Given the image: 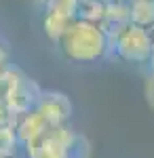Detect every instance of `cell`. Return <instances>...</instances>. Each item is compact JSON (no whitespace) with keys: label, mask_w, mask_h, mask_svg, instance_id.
Masks as SVG:
<instances>
[{"label":"cell","mask_w":154,"mask_h":158,"mask_svg":"<svg viewBox=\"0 0 154 158\" xmlns=\"http://www.w3.org/2000/svg\"><path fill=\"white\" fill-rule=\"evenodd\" d=\"M47 129H53L51 124L47 122V118L36 110L32 114H25L17 120V127H15V133H17V139L21 143H28L32 141L34 137H38L40 133H45Z\"/></svg>","instance_id":"cell-7"},{"label":"cell","mask_w":154,"mask_h":158,"mask_svg":"<svg viewBox=\"0 0 154 158\" xmlns=\"http://www.w3.org/2000/svg\"><path fill=\"white\" fill-rule=\"evenodd\" d=\"M148 63L152 65V74H154V44H152V53H150V61Z\"/></svg>","instance_id":"cell-17"},{"label":"cell","mask_w":154,"mask_h":158,"mask_svg":"<svg viewBox=\"0 0 154 158\" xmlns=\"http://www.w3.org/2000/svg\"><path fill=\"white\" fill-rule=\"evenodd\" d=\"M91 156H93L91 141L80 133H70V139L66 143V154H63V158H91Z\"/></svg>","instance_id":"cell-11"},{"label":"cell","mask_w":154,"mask_h":158,"mask_svg":"<svg viewBox=\"0 0 154 158\" xmlns=\"http://www.w3.org/2000/svg\"><path fill=\"white\" fill-rule=\"evenodd\" d=\"M131 25V9L127 2H108L106 15L99 23V30L106 34L108 40H114Z\"/></svg>","instance_id":"cell-6"},{"label":"cell","mask_w":154,"mask_h":158,"mask_svg":"<svg viewBox=\"0 0 154 158\" xmlns=\"http://www.w3.org/2000/svg\"><path fill=\"white\" fill-rule=\"evenodd\" d=\"M4 68H9V65H6V51L0 44V70H4Z\"/></svg>","instance_id":"cell-15"},{"label":"cell","mask_w":154,"mask_h":158,"mask_svg":"<svg viewBox=\"0 0 154 158\" xmlns=\"http://www.w3.org/2000/svg\"><path fill=\"white\" fill-rule=\"evenodd\" d=\"M17 133L13 127H0V158H6L15 154L17 148Z\"/></svg>","instance_id":"cell-12"},{"label":"cell","mask_w":154,"mask_h":158,"mask_svg":"<svg viewBox=\"0 0 154 158\" xmlns=\"http://www.w3.org/2000/svg\"><path fill=\"white\" fill-rule=\"evenodd\" d=\"M112 2H127V4H129L131 0H112Z\"/></svg>","instance_id":"cell-18"},{"label":"cell","mask_w":154,"mask_h":158,"mask_svg":"<svg viewBox=\"0 0 154 158\" xmlns=\"http://www.w3.org/2000/svg\"><path fill=\"white\" fill-rule=\"evenodd\" d=\"M152 44L154 36L148 30L131 23L120 36H116L114 40H108V51L112 49L116 57H120L122 61H129V63H148Z\"/></svg>","instance_id":"cell-3"},{"label":"cell","mask_w":154,"mask_h":158,"mask_svg":"<svg viewBox=\"0 0 154 158\" xmlns=\"http://www.w3.org/2000/svg\"><path fill=\"white\" fill-rule=\"evenodd\" d=\"M6 158H17V154H13V156H6Z\"/></svg>","instance_id":"cell-19"},{"label":"cell","mask_w":154,"mask_h":158,"mask_svg":"<svg viewBox=\"0 0 154 158\" xmlns=\"http://www.w3.org/2000/svg\"><path fill=\"white\" fill-rule=\"evenodd\" d=\"M74 21L70 15H66L63 11L59 9H55V6H51L47 9V17H45V32H47V36L53 40V42H57L61 36H63V32L70 27V23Z\"/></svg>","instance_id":"cell-10"},{"label":"cell","mask_w":154,"mask_h":158,"mask_svg":"<svg viewBox=\"0 0 154 158\" xmlns=\"http://www.w3.org/2000/svg\"><path fill=\"white\" fill-rule=\"evenodd\" d=\"M131 23L152 34L154 30V0H131Z\"/></svg>","instance_id":"cell-9"},{"label":"cell","mask_w":154,"mask_h":158,"mask_svg":"<svg viewBox=\"0 0 154 158\" xmlns=\"http://www.w3.org/2000/svg\"><path fill=\"white\" fill-rule=\"evenodd\" d=\"M4 86H6V68L0 70V101L4 99Z\"/></svg>","instance_id":"cell-14"},{"label":"cell","mask_w":154,"mask_h":158,"mask_svg":"<svg viewBox=\"0 0 154 158\" xmlns=\"http://www.w3.org/2000/svg\"><path fill=\"white\" fill-rule=\"evenodd\" d=\"M108 2L110 0H78L74 9V21H84V23L99 25L104 15H106Z\"/></svg>","instance_id":"cell-8"},{"label":"cell","mask_w":154,"mask_h":158,"mask_svg":"<svg viewBox=\"0 0 154 158\" xmlns=\"http://www.w3.org/2000/svg\"><path fill=\"white\" fill-rule=\"evenodd\" d=\"M146 97H148V103L154 108V74H150V78H148V85H146Z\"/></svg>","instance_id":"cell-13"},{"label":"cell","mask_w":154,"mask_h":158,"mask_svg":"<svg viewBox=\"0 0 154 158\" xmlns=\"http://www.w3.org/2000/svg\"><path fill=\"white\" fill-rule=\"evenodd\" d=\"M70 133L72 131L66 127L47 129L45 133H40L38 137H34L32 141L25 143L28 158H63Z\"/></svg>","instance_id":"cell-4"},{"label":"cell","mask_w":154,"mask_h":158,"mask_svg":"<svg viewBox=\"0 0 154 158\" xmlns=\"http://www.w3.org/2000/svg\"><path fill=\"white\" fill-rule=\"evenodd\" d=\"M42 89L36 85L30 76L24 72L15 70V68H6V86H4V103L11 108L13 114H17L19 118L25 114H32L38 110L40 99H42Z\"/></svg>","instance_id":"cell-2"},{"label":"cell","mask_w":154,"mask_h":158,"mask_svg":"<svg viewBox=\"0 0 154 158\" xmlns=\"http://www.w3.org/2000/svg\"><path fill=\"white\" fill-rule=\"evenodd\" d=\"M38 112L47 118V122L51 127H63V122L68 120L72 114V103L63 93L45 91L42 99H40V106H38Z\"/></svg>","instance_id":"cell-5"},{"label":"cell","mask_w":154,"mask_h":158,"mask_svg":"<svg viewBox=\"0 0 154 158\" xmlns=\"http://www.w3.org/2000/svg\"><path fill=\"white\" fill-rule=\"evenodd\" d=\"M61 53L72 61L78 63H91L104 57L108 53V38L99 30V25L84 23V21H72L70 27L63 32L57 40Z\"/></svg>","instance_id":"cell-1"},{"label":"cell","mask_w":154,"mask_h":158,"mask_svg":"<svg viewBox=\"0 0 154 158\" xmlns=\"http://www.w3.org/2000/svg\"><path fill=\"white\" fill-rule=\"evenodd\" d=\"M36 2H40V4H45V6H53V4H55V2H57V0H36Z\"/></svg>","instance_id":"cell-16"}]
</instances>
